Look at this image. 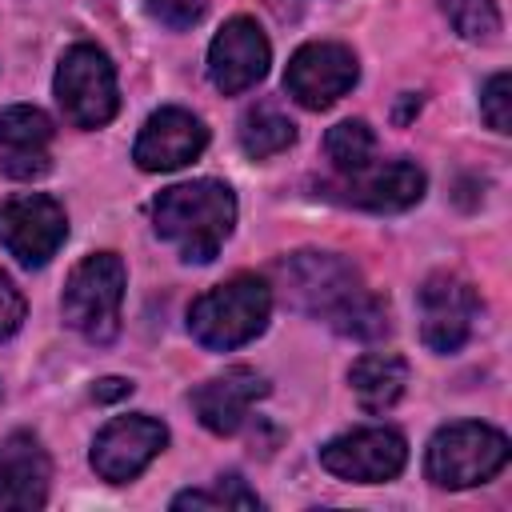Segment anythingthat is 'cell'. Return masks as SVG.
<instances>
[{"mask_svg": "<svg viewBox=\"0 0 512 512\" xmlns=\"http://www.w3.org/2000/svg\"><path fill=\"white\" fill-rule=\"evenodd\" d=\"M276 288L288 308L328 320L340 336L380 340L388 332V308L364 288L356 264L336 252H292L276 264Z\"/></svg>", "mask_w": 512, "mask_h": 512, "instance_id": "cell-1", "label": "cell"}, {"mask_svg": "<svg viewBox=\"0 0 512 512\" xmlns=\"http://www.w3.org/2000/svg\"><path fill=\"white\" fill-rule=\"evenodd\" d=\"M152 228L180 252V260L208 264L236 228V196L224 180L208 176L172 184L152 200Z\"/></svg>", "mask_w": 512, "mask_h": 512, "instance_id": "cell-2", "label": "cell"}, {"mask_svg": "<svg viewBox=\"0 0 512 512\" xmlns=\"http://www.w3.org/2000/svg\"><path fill=\"white\" fill-rule=\"evenodd\" d=\"M268 316H272V284L264 276L240 272L192 300L188 332L196 344L212 352H232L256 340L268 328Z\"/></svg>", "mask_w": 512, "mask_h": 512, "instance_id": "cell-3", "label": "cell"}, {"mask_svg": "<svg viewBox=\"0 0 512 512\" xmlns=\"http://www.w3.org/2000/svg\"><path fill=\"white\" fill-rule=\"evenodd\" d=\"M124 288H128V272L116 252L84 256L64 280V296H60L64 324L92 344H112L120 336Z\"/></svg>", "mask_w": 512, "mask_h": 512, "instance_id": "cell-4", "label": "cell"}, {"mask_svg": "<svg viewBox=\"0 0 512 512\" xmlns=\"http://www.w3.org/2000/svg\"><path fill=\"white\" fill-rule=\"evenodd\" d=\"M508 464V436L492 424L460 420L432 436L424 472L436 488H476L488 484Z\"/></svg>", "mask_w": 512, "mask_h": 512, "instance_id": "cell-5", "label": "cell"}, {"mask_svg": "<svg viewBox=\"0 0 512 512\" xmlns=\"http://www.w3.org/2000/svg\"><path fill=\"white\" fill-rule=\"evenodd\" d=\"M56 100L68 124L104 128L120 108L116 68L108 52L96 44H72L56 64Z\"/></svg>", "mask_w": 512, "mask_h": 512, "instance_id": "cell-6", "label": "cell"}, {"mask_svg": "<svg viewBox=\"0 0 512 512\" xmlns=\"http://www.w3.org/2000/svg\"><path fill=\"white\" fill-rule=\"evenodd\" d=\"M68 236V216L48 192H20L0 204V244L16 264L44 268Z\"/></svg>", "mask_w": 512, "mask_h": 512, "instance_id": "cell-7", "label": "cell"}, {"mask_svg": "<svg viewBox=\"0 0 512 512\" xmlns=\"http://www.w3.org/2000/svg\"><path fill=\"white\" fill-rule=\"evenodd\" d=\"M360 80V64L356 52L348 44L336 40H312L300 44L284 68V92L300 104V108H332L340 96L352 92V84Z\"/></svg>", "mask_w": 512, "mask_h": 512, "instance_id": "cell-8", "label": "cell"}, {"mask_svg": "<svg viewBox=\"0 0 512 512\" xmlns=\"http://www.w3.org/2000/svg\"><path fill=\"white\" fill-rule=\"evenodd\" d=\"M416 308H420V336L440 356L460 352L480 320V296L456 272H432L416 292Z\"/></svg>", "mask_w": 512, "mask_h": 512, "instance_id": "cell-9", "label": "cell"}, {"mask_svg": "<svg viewBox=\"0 0 512 512\" xmlns=\"http://www.w3.org/2000/svg\"><path fill=\"white\" fill-rule=\"evenodd\" d=\"M320 464L348 484H388L408 464V440L396 428H352L320 448Z\"/></svg>", "mask_w": 512, "mask_h": 512, "instance_id": "cell-10", "label": "cell"}, {"mask_svg": "<svg viewBox=\"0 0 512 512\" xmlns=\"http://www.w3.org/2000/svg\"><path fill=\"white\" fill-rule=\"evenodd\" d=\"M164 444H168V428L156 416L148 412L116 416L92 440V468L108 484H128L164 452Z\"/></svg>", "mask_w": 512, "mask_h": 512, "instance_id": "cell-11", "label": "cell"}, {"mask_svg": "<svg viewBox=\"0 0 512 512\" xmlns=\"http://www.w3.org/2000/svg\"><path fill=\"white\" fill-rule=\"evenodd\" d=\"M268 64H272V44H268L264 28L252 16H232L212 36V48H208V80L216 84V92H224V96L248 92L252 84L264 80Z\"/></svg>", "mask_w": 512, "mask_h": 512, "instance_id": "cell-12", "label": "cell"}, {"mask_svg": "<svg viewBox=\"0 0 512 512\" xmlns=\"http://www.w3.org/2000/svg\"><path fill=\"white\" fill-rule=\"evenodd\" d=\"M428 180L412 160H372L328 184V196L368 212H404L420 204Z\"/></svg>", "mask_w": 512, "mask_h": 512, "instance_id": "cell-13", "label": "cell"}, {"mask_svg": "<svg viewBox=\"0 0 512 512\" xmlns=\"http://www.w3.org/2000/svg\"><path fill=\"white\" fill-rule=\"evenodd\" d=\"M204 148H208V128L200 124V116H192L188 108H160L144 120L132 144V160L144 172H176L192 164Z\"/></svg>", "mask_w": 512, "mask_h": 512, "instance_id": "cell-14", "label": "cell"}, {"mask_svg": "<svg viewBox=\"0 0 512 512\" xmlns=\"http://www.w3.org/2000/svg\"><path fill=\"white\" fill-rule=\"evenodd\" d=\"M52 120L36 104L0 108V172L12 180H36L52 168Z\"/></svg>", "mask_w": 512, "mask_h": 512, "instance_id": "cell-15", "label": "cell"}, {"mask_svg": "<svg viewBox=\"0 0 512 512\" xmlns=\"http://www.w3.org/2000/svg\"><path fill=\"white\" fill-rule=\"evenodd\" d=\"M264 396H268V380H264L256 368H228V372L204 380V384L188 396V404H192L196 420H200L208 432L232 436V432H240V424L248 420L252 404L264 400Z\"/></svg>", "mask_w": 512, "mask_h": 512, "instance_id": "cell-16", "label": "cell"}, {"mask_svg": "<svg viewBox=\"0 0 512 512\" xmlns=\"http://www.w3.org/2000/svg\"><path fill=\"white\" fill-rule=\"evenodd\" d=\"M52 464L32 432H12L0 444V512H32L48 504Z\"/></svg>", "mask_w": 512, "mask_h": 512, "instance_id": "cell-17", "label": "cell"}, {"mask_svg": "<svg viewBox=\"0 0 512 512\" xmlns=\"http://www.w3.org/2000/svg\"><path fill=\"white\" fill-rule=\"evenodd\" d=\"M352 396L368 416L388 412L408 388V360L396 352H364L348 372Z\"/></svg>", "mask_w": 512, "mask_h": 512, "instance_id": "cell-18", "label": "cell"}, {"mask_svg": "<svg viewBox=\"0 0 512 512\" xmlns=\"http://www.w3.org/2000/svg\"><path fill=\"white\" fill-rule=\"evenodd\" d=\"M296 144V124L272 104V100H260L252 104L244 116H240V148L252 156V160H268L284 148Z\"/></svg>", "mask_w": 512, "mask_h": 512, "instance_id": "cell-19", "label": "cell"}, {"mask_svg": "<svg viewBox=\"0 0 512 512\" xmlns=\"http://www.w3.org/2000/svg\"><path fill=\"white\" fill-rule=\"evenodd\" d=\"M324 156L332 160L336 176H348L376 160V132L364 120H340L324 136Z\"/></svg>", "mask_w": 512, "mask_h": 512, "instance_id": "cell-20", "label": "cell"}, {"mask_svg": "<svg viewBox=\"0 0 512 512\" xmlns=\"http://www.w3.org/2000/svg\"><path fill=\"white\" fill-rule=\"evenodd\" d=\"M172 508H260V496L240 476H220L212 488H188L172 496Z\"/></svg>", "mask_w": 512, "mask_h": 512, "instance_id": "cell-21", "label": "cell"}, {"mask_svg": "<svg viewBox=\"0 0 512 512\" xmlns=\"http://www.w3.org/2000/svg\"><path fill=\"white\" fill-rule=\"evenodd\" d=\"M436 4L464 40H492L500 32V12L492 0H436Z\"/></svg>", "mask_w": 512, "mask_h": 512, "instance_id": "cell-22", "label": "cell"}, {"mask_svg": "<svg viewBox=\"0 0 512 512\" xmlns=\"http://www.w3.org/2000/svg\"><path fill=\"white\" fill-rule=\"evenodd\" d=\"M480 116L492 132L512 128V80H508V72L488 76V84L480 88Z\"/></svg>", "mask_w": 512, "mask_h": 512, "instance_id": "cell-23", "label": "cell"}, {"mask_svg": "<svg viewBox=\"0 0 512 512\" xmlns=\"http://www.w3.org/2000/svg\"><path fill=\"white\" fill-rule=\"evenodd\" d=\"M208 12V0H148V16L172 32H184L192 24H200Z\"/></svg>", "mask_w": 512, "mask_h": 512, "instance_id": "cell-24", "label": "cell"}, {"mask_svg": "<svg viewBox=\"0 0 512 512\" xmlns=\"http://www.w3.org/2000/svg\"><path fill=\"white\" fill-rule=\"evenodd\" d=\"M24 324V296L20 288L0 272V340H8Z\"/></svg>", "mask_w": 512, "mask_h": 512, "instance_id": "cell-25", "label": "cell"}, {"mask_svg": "<svg viewBox=\"0 0 512 512\" xmlns=\"http://www.w3.org/2000/svg\"><path fill=\"white\" fill-rule=\"evenodd\" d=\"M132 392V380H120V376H108V380H100L96 388H92V400H100V404H108V400H120V396H128Z\"/></svg>", "mask_w": 512, "mask_h": 512, "instance_id": "cell-26", "label": "cell"}]
</instances>
